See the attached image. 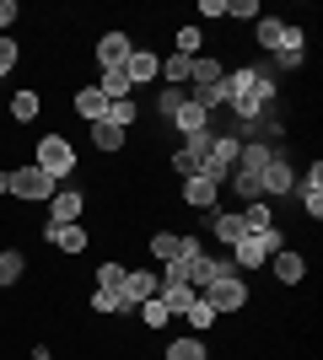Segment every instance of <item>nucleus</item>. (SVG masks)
<instances>
[{
    "label": "nucleus",
    "mask_w": 323,
    "mask_h": 360,
    "mask_svg": "<svg viewBox=\"0 0 323 360\" xmlns=\"http://www.w3.org/2000/svg\"><path fill=\"white\" fill-rule=\"evenodd\" d=\"M200 16H210V22H227V16H221V0H200Z\"/></svg>",
    "instance_id": "nucleus-40"
},
{
    "label": "nucleus",
    "mask_w": 323,
    "mask_h": 360,
    "mask_svg": "<svg viewBox=\"0 0 323 360\" xmlns=\"http://www.w3.org/2000/svg\"><path fill=\"white\" fill-rule=\"evenodd\" d=\"M275 70H270V60H248V65H232L227 70V108L237 113V124L243 129H253V124L275 108Z\"/></svg>",
    "instance_id": "nucleus-1"
},
{
    "label": "nucleus",
    "mask_w": 323,
    "mask_h": 360,
    "mask_svg": "<svg viewBox=\"0 0 323 360\" xmlns=\"http://www.w3.org/2000/svg\"><path fill=\"white\" fill-rule=\"evenodd\" d=\"M275 253H280V226H275V231H248L237 248H227V258H232V269H237V274L264 269Z\"/></svg>",
    "instance_id": "nucleus-2"
},
{
    "label": "nucleus",
    "mask_w": 323,
    "mask_h": 360,
    "mask_svg": "<svg viewBox=\"0 0 323 360\" xmlns=\"http://www.w3.org/2000/svg\"><path fill=\"white\" fill-rule=\"evenodd\" d=\"M129 54H135V38H129V32H103V38H97V70H103V65H124Z\"/></svg>",
    "instance_id": "nucleus-18"
},
{
    "label": "nucleus",
    "mask_w": 323,
    "mask_h": 360,
    "mask_svg": "<svg viewBox=\"0 0 323 360\" xmlns=\"http://www.w3.org/2000/svg\"><path fill=\"white\" fill-rule=\"evenodd\" d=\"M97 290H124V264H119V258L97 264Z\"/></svg>",
    "instance_id": "nucleus-35"
},
{
    "label": "nucleus",
    "mask_w": 323,
    "mask_h": 360,
    "mask_svg": "<svg viewBox=\"0 0 323 360\" xmlns=\"http://www.w3.org/2000/svg\"><path fill=\"white\" fill-rule=\"evenodd\" d=\"M227 269H232L227 253H200V258H189V264H184V280H189L194 290H205L215 274H227Z\"/></svg>",
    "instance_id": "nucleus-11"
},
{
    "label": "nucleus",
    "mask_w": 323,
    "mask_h": 360,
    "mask_svg": "<svg viewBox=\"0 0 323 360\" xmlns=\"http://www.w3.org/2000/svg\"><path fill=\"white\" fill-rule=\"evenodd\" d=\"M270 60H275L280 70H302V65H308V49H280V54H270Z\"/></svg>",
    "instance_id": "nucleus-38"
},
{
    "label": "nucleus",
    "mask_w": 323,
    "mask_h": 360,
    "mask_svg": "<svg viewBox=\"0 0 323 360\" xmlns=\"http://www.w3.org/2000/svg\"><path fill=\"white\" fill-rule=\"evenodd\" d=\"M135 119H140V103H135V97H119V103H108V124H113V129H129Z\"/></svg>",
    "instance_id": "nucleus-30"
},
{
    "label": "nucleus",
    "mask_w": 323,
    "mask_h": 360,
    "mask_svg": "<svg viewBox=\"0 0 323 360\" xmlns=\"http://www.w3.org/2000/svg\"><path fill=\"white\" fill-rule=\"evenodd\" d=\"M44 237H49V248H60L65 258H81V253H87V226H81V221H70V226H44Z\"/></svg>",
    "instance_id": "nucleus-16"
},
{
    "label": "nucleus",
    "mask_w": 323,
    "mask_h": 360,
    "mask_svg": "<svg viewBox=\"0 0 323 360\" xmlns=\"http://www.w3.org/2000/svg\"><path fill=\"white\" fill-rule=\"evenodd\" d=\"M151 258H156V269L172 264L178 258V231H151Z\"/></svg>",
    "instance_id": "nucleus-31"
},
{
    "label": "nucleus",
    "mask_w": 323,
    "mask_h": 360,
    "mask_svg": "<svg viewBox=\"0 0 323 360\" xmlns=\"http://www.w3.org/2000/svg\"><path fill=\"white\" fill-rule=\"evenodd\" d=\"M162 360H205V339H200V333H184V339H172V345H167Z\"/></svg>",
    "instance_id": "nucleus-29"
},
{
    "label": "nucleus",
    "mask_w": 323,
    "mask_h": 360,
    "mask_svg": "<svg viewBox=\"0 0 323 360\" xmlns=\"http://www.w3.org/2000/svg\"><path fill=\"white\" fill-rule=\"evenodd\" d=\"M205 231H210L221 248H237V242L248 237L243 215H237V210H221V205H210V210H205Z\"/></svg>",
    "instance_id": "nucleus-9"
},
{
    "label": "nucleus",
    "mask_w": 323,
    "mask_h": 360,
    "mask_svg": "<svg viewBox=\"0 0 323 360\" xmlns=\"http://www.w3.org/2000/svg\"><path fill=\"white\" fill-rule=\"evenodd\" d=\"M54 188L60 183L49 178V172H38V167H11V199H22V205H49L54 199Z\"/></svg>",
    "instance_id": "nucleus-7"
},
{
    "label": "nucleus",
    "mask_w": 323,
    "mask_h": 360,
    "mask_svg": "<svg viewBox=\"0 0 323 360\" xmlns=\"http://www.w3.org/2000/svg\"><path fill=\"white\" fill-rule=\"evenodd\" d=\"M172 129H178L184 140H194V135H210V129H215V119L205 113L200 103H189V91H184V108L172 113Z\"/></svg>",
    "instance_id": "nucleus-13"
},
{
    "label": "nucleus",
    "mask_w": 323,
    "mask_h": 360,
    "mask_svg": "<svg viewBox=\"0 0 323 360\" xmlns=\"http://www.w3.org/2000/svg\"><path fill=\"white\" fill-rule=\"evenodd\" d=\"M32 167H38V172H49L54 183H65L70 172H76V146L54 129V135H44L38 146H32Z\"/></svg>",
    "instance_id": "nucleus-3"
},
{
    "label": "nucleus",
    "mask_w": 323,
    "mask_h": 360,
    "mask_svg": "<svg viewBox=\"0 0 323 360\" xmlns=\"http://www.w3.org/2000/svg\"><path fill=\"white\" fill-rule=\"evenodd\" d=\"M264 269L275 274V285H302V280H308V258L296 253V248H280V253L270 258Z\"/></svg>",
    "instance_id": "nucleus-12"
},
{
    "label": "nucleus",
    "mask_w": 323,
    "mask_h": 360,
    "mask_svg": "<svg viewBox=\"0 0 323 360\" xmlns=\"http://www.w3.org/2000/svg\"><path fill=\"white\" fill-rule=\"evenodd\" d=\"M189 328H194V333H205V328H215V323H221V317H215V307H210V301H205V296H194V307H189Z\"/></svg>",
    "instance_id": "nucleus-32"
},
{
    "label": "nucleus",
    "mask_w": 323,
    "mask_h": 360,
    "mask_svg": "<svg viewBox=\"0 0 323 360\" xmlns=\"http://www.w3.org/2000/svg\"><path fill=\"white\" fill-rule=\"evenodd\" d=\"M221 16H227V22H259L264 6H259V0H227V6H221Z\"/></svg>",
    "instance_id": "nucleus-33"
},
{
    "label": "nucleus",
    "mask_w": 323,
    "mask_h": 360,
    "mask_svg": "<svg viewBox=\"0 0 323 360\" xmlns=\"http://www.w3.org/2000/svg\"><path fill=\"white\" fill-rule=\"evenodd\" d=\"M16 16H22V6H16V0H0V38H11Z\"/></svg>",
    "instance_id": "nucleus-39"
},
{
    "label": "nucleus",
    "mask_w": 323,
    "mask_h": 360,
    "mask_svg": "<svg viewBox=\"0 0 323 360\" xmlns=\"http://www.w3.org/2000/svg\"><path fill=\"white\" fill-rule=\"evenodd\" d=\"M156 264H140V269H124V301L129 307H140V301H151L156 296Z\"/></svg>",
    "instance_id": "nucleus-15"
},
{
    "label": "nucleus",
    "mask_w": 323,
    "mask_h": 360,
    "mask_svg": "<svg viewBox=\"0 0 323 360\" xmlns=\"http://www.w3.org/2000/svg\"><path fill=\"white\" fill-rule=\"evenodd\" d=\"M124 70H129V86H146V81H156V75H162V54H151V49H135V54L124 60Z\"/></svg>",
    "instance_id": "nucleus-20"
},
{
    "label": "nucleus",
    "mask_w": 323,
    "mask_h": 360,
    "mask_svg": "<svg viewBox=\"0 0 323 360\" xmlns=\"http://www.w3.org/2000/svg\"><path fill=\"white\" fill-rule=\"evenodd\" d=\"M253 44L264 54H280V49H308V32L291 27V22H280V16H259L253 22Z\"/></svg>",
    "instance_id": "nucleus-6"
},
{
    "label": "nucleus",
    "mask_w": 323,
    "mask_h": 360,
    "mask_svg": "<svg viewBox=\"0 0 323 360\" xmlns=\"http://www.w3.org/2000/svg\"><path fill=\"white\" fill-rule=\"evenodd\" d=\"M38 108H44V97H38L32 86H16L11 91V119L16 124H32V119H38Z\"/></svg>",
    "instance_id": "nucleus-24"
},
{
    "label": "nucleus",
    "mask_w": 323,
    "mask_h": 360,
    "mask_svg": "<svg viewBox=\"0 0 323 360\" xmlns=\"http://www.w3.org/2000/svg\"><path fill=\"white\" fill-rule=\"evenodd\" d=\"M243 226L248 231H275V210H270V199H253V205H243Z\"/></svg>",
    "instance_id": "nucleus-27"
},
{
    "label": "nucleus",
    "mask_w": 323,
    "mask_h": 360,
    "mask_svg": "<svg viewBox=\"0 0 323 360\" xmlns=\"http://www.w3.org/2000/svg\"><path fill=\"white\" fill-rule=\"evenodd\" d=\"M189 75H194V60H184V54H167L156 81H162V86H178V91H184V86H189Z\"/></svg>",
    "instance_id": "nucleus-23"
},
{
    "label": "nucleus",
    "mask_w": 323,
    "mask_h": 360,
    "mask_svg": "<svg viewBox=\"0 0 323 360\" xmlns=\"http://www.w3.org/2000/svg\"><path fill=\"white\" fill-rule=\"evenodd\" d=\"M215 199H221V183H215V178H205V172L184 178V205H189V210H210Z\"/></svg>",
    "instance_id": "nucleus-17"
},
{
    "label": "nucleus",
    "mask_w": 323,
    "mask_h": 360,
    "mask_svg": "<svg viewBox=\"0 0 323 360\" xmlns=\"http://www.w3.org/2000/svg\"><path fill=\"white\" fill-rule=\"evenodd\" d=\"M22 274H27V253H22V248H6V253H0V290H11Z\"/></svg>",
    "instance_id": "nucleus-26"
},
{
    "label": "nucleus",
    "mask_w": 323,
    "mask_h": 360,
    "mask_svg": "<svg viewBox=\"0 0 323 360\" xmlns=\"http://www.w3.org/2000/svg\"><path fill=\"white\" fill-rule=\"evenodd\" d=\"M70 108H76V119H81V124H103V119H108V97H103L97 86H81Z\"/></svg>",
    "instance_id": "nucleus-21"
},
{
    "label": "nucleus",
    "mask_w": 323,
    "mask_h": 360,
    "mask_svg": "<svg viewBox=\"0 0 323 360\" xmlns=\"http://www.w3.org/2000/svg\"><path fill=\"white\" fill-rule=\"evenodd\" d=\"M237 150H243V135H232V129H210V146H205V178L227 183L232 167H237Z\"/></svg>",
    "instance_id": "nucleus-5"
},
{
    "label": "nucleus",
    "mask_w": 323,
    "mask_h": 360,
    "mask_svg": "<svg viewBox=\"0 0 323 360\" xmlns=\"http://www.w3.org/2000/svg\"><path fill=\"white\" fill-rule=\"evenodd\" d=\"M92 86L103 91L108 103H119V97H135V86H129V70H124V65H103Z\"/></svg>",
    "instance_id": "nucleus-19"
},
{
    "label": "nucleus",
    "mask_w": 323,
    "mask_h": 360,
    "mask_svg": "<svg viewBox=\"0 0 323 360\" xmlns=\"http://www.w3.org/2000/svg\"><path fill=\"white\" fill-rule=\"evenodd\" d=\"M200 49H205V32L194 27V22H184V27L172 32V54H184V60H194Z\"/></svg>",
    "instance_id": "nucleus-28"
},
{
    "label": "nucleus",
    "mask_w": 323,
    "mask_h": 360,
    "mask_svg": "<svg viewBox=\"0 0 323 360\" xmlns=\"http://www.w3.org/2000/svg\"><path fill=\"white\" fill-rule=\"evenodd\" d=\"M81 210H87V194H81V188H54V199H49V226L81 221Z\"/></svg>",
    "instance_id": "nucleus-14"
},
{
    "label": "nucleus",
    "mask_w": 323,
    "mask_h": 360,
    "mask_svg": "<svg viewBox=\"0 0 323 360\" xmlns=\"http://www.w3.org/2000/svg\"><path fill=\"white\" fill-rule=\"evenodd\" d=\"M92 312H97V317H129L135 307L124 301V290H97V285H92Z\"/></svg>",
    "instance_id": "nucleus-22"
},
{
    "label": "nucleus",
    "mask_w": 323,
    "mask_h": 360,
    "mask_svg": "<svg viewBox=\"0 0 323 360\" xmlns=\"http://www.w3.org/2000/svg\"><path fill=\"white\" fill-rule=\"evenodd\" d=\"M291 188H296V167L286 156V146H275L270 162H264V199H280V194H291Z\"/></svg>",
    "instance_id": "nucleus-8"
},
{
    "label": "nucleus",
    "mask_w": 323,
    "mask_h": 360,
    "mask_svg": "<svg viewBox=\"0 0 323 360\" xmlns=\"http://www.w3.org/2000/svg\"><path fill=\"white\" fill-rule=\"evenodd\" d=\"M87 129H92V146L97 150H103V156H119V150H124V135H129V129H113V124H87Z\"/></svg>",
    "instance_id": "nucleus-25"
},
{
    "label": "nucleus",
    "mask_w": 323,
    "mask_h": 360,
    "mask_svg": "<svg viewBox=\"0 0 323 360\" xmlns=\"http://www.w3.org/2000/svg\"><path fill=\"white\" fill-rule=\"evenodd\" d=\"M178 108H184V91H178V86H162V91H156V113H162L167 124H172V113H178Z\"/></svg>",
    "instance_id": "nucleus-36"
},
{
    "label": "nucleus",
    "mask_w": 323,
    "mask_h": 360,
    "mask_svg": "<svg viewBox=\"0 0 323 360\" xmlns=\"http://www.w3.org/2000/svg\"><path fill=\"white\" fill-rule=\"evenodd\" d=\"M296 199H302V210H308V221H323V162H312L308 172H296Z\"/></svg>",
    "instance_id": "nucleus-10"
},
{
    "label": "nucleus",
    "mask_w": 323,
    "mask_h": 360,
    "mask_svg": "<svg viewBox=\"0 0 323 360\" xmlns=\"http://www.w3.org/2000/svg\"><path fill=\"white\" fill-rule=\"evenodd\" d=\"M16 65H22V44H16V38H0V81H6Z\"/></svg>",
    "instance_id": "nucleus-37"
},
{
    "label": "nucleus",
    "mask_w": 323,
    "mask_h": 360,
    "mask_svg": "<svg viewBox=\"0 0 323 360\" xmlns=\"http://www.w3.org/2000/svg\"><path fill=\"white\" fill-rule=\"evenodd\" d=\"M135 312H140V323H146V328H167V323H172V312H167L156 296H151V301H140Z\"/></svg>",
    "instance_id": "nucleus-34"
},
{
    "label": "nucleus",
    "mask_w": 323,
    "mask_h": 360,
    "mask_svg": "<svg viewBox=\"0 0 323 360\" xmlns=\"http://www.w3.org/2000/svg\"><path fill=\"white\" fill-rule=\"evenodd\" d=\"M200 296L215 307V317H237V312L248 307V280H243L237 269H227V274H215V280L200 290Z\"/></svg>",
    "instance_id": "nucleus-4"
}]
</instances>
